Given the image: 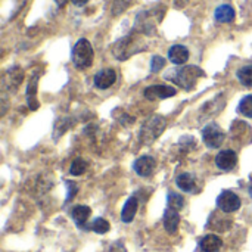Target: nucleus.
<instances>
[{
	"mask_svg": "<svg viewBox=\"0 0 252 252\" xmlns=\"http://www.w3.org/2000/svg\"><path fill=\"white\" fill-rule=\"evenodd\" d=\"M202 140L208 148H220L224 142V131L213 121L202 128Z\"/></svg>",
	"mask_w": 252,
	"mask_h": 252,
	"instance_id": "obj_5",
	"label": "nucleus"
},
{
	"mask_svg": "<svg viewBox=\"0 0 252 252\" xmlns=\"http://www.w3.org/2000/svg\"><path fill=\"white\" fill-rule=\"evenodd\" d=\"M143 94L149 100H154V99H168V97L176 94V89L171 87V86H167V84H154V86L146 87Z\"/></svg>",
	"mask_w": 252,
	"mask_h": 252,
	"instance_id": "obj_7",
	"label": "nucleus"
},
{
	"mask_svg": "<svg viewBox=\"0 0 252 252\" xmlns=\"http://www.w3.org/2000/svg\"><path fill=\"white\" fill-rule=\"evenodd\" d=\"M217 207L223 213H235L241 208V198L230 190H224L217 198Z\"/></svg>",
	"mask_w": 252,
	"mask_h": 252,
	"instance_id": "obj_6",
	"label": "nucleus"
},
{
	"mask_svg": "<svg viewBox=\"0 0 252 252\" xmlns=\"http://www.w3.org/2000/svg\"><path fill=\"white\" fill-rule=\"evenodd\" d=\"M238 111L248 117V118H252V94L250 96H245L241 102H239V106H238Z\"/></svg>",
	"mask_w": 252,
	"mask_h": 252,
	"instance_id": "obj_21",
	"label": "nucleus"
},
{
	"mask_svg": "<svg viewBox=\"0 0 252 252\" xmlns=\"http://www.w3.org/2000/svg\"><path fill=\"white\" fill-rule=\"evenodd\" d=\"M37 80H38V77L34 75V77L30 80L28 86H27V102H28V106H30L32 111H35V109L38 108V103H37V100H35V94H37Z\"/></svg>",
	"mask_w": 252,
	"mask_h": 252,
	"instance_id": "obj_18",
	"label": "nucleus"
},
{
	"mask_svg": "<svg viewBox=\"0 0 252 252\" xmlns=\"http://www.w3.org/2000/svg\"><path fill=\"white\" fill-rule=\"evenodd\" d=\"M131 1L133 0H114V3H112V15H120V13H123L130 4H131Z\"/></svg>",
	"mask_w": 252,
	"mask_h": 252,
	"instance_id": "obj_25",
	"label": "nucleus"
},
{
	"mask_svg": "<svg viewBox=\"0 0 252 252\" xmlns=\"http://www.w3.org/2000/svg\"><path fill=\"white\" fill-rule=\"evenodd\" d=\"M168 58L174 65H183L189 59V50H188V47H185L182 44H174L168 50Z\"/></svg>",
	"mask_w": 252,
	"mask_h": 252,
	"instance_id": "obj_11",
	"label": "nucleus"
},
{
	"mask_svg": "<svg viewBox=\"0 0 252 252\" xmlns=\"http://www.w3.org/2000/svg\"><path fill=\"white\" fill-rule=\"evenodd\" d=\"M204 71L199 66L189 65V66H180V68H171L164 74V78L180 86L183 90H193L198 80L204 77Z\"/></svg>",
	"mask_w": 252,
	"mask_h": 252,
	"instance_id": "obj_1",
	"label": "nucleus"
},
{
	"mask_svg": "<svg viewBox=\"0 0 252 252\" xmlns=\"http://www.w3.org/2000/svg\"><path fill=\"white\" fill-rule=\"evenodd\" d=\"M90 214H92V210L89 207H86V205H77L71 211V217H72L74 223L78 227H83L86 224V221L89 220Z\"/></svg>",
	"mask_w": 252,
	"mask_h": 252,
	"instance_id": "obj_15",
	"label": "nucleus"
},
{
	"mask_svg": "<svg viewBox=\"0 0 252 252\" xmlns=\"http://www.w3.org/2000/svg\"><path fill=\"white\" fill-rule=\"evenodd\" d=\"M179 223H180V217L179 213L176 210L167 208L164 213V229L170 233L174 235L179 229Z\"/></svg>",
	"mask_w": 252,
	"mask_h": 252,
	"instance_id": "obj_13",
	"label": "nucleus"
},
{
	"mask_svg": "<svg viewBox=\"0 0 252 252\" xmlns=\"http://www.w3.org/2000/svg\"><path fill=\"white\" fill-rule=\"evenodd\" d=\"M214 16L219 22H223V24L232 22L235 19V9L230 4H221L216 9Z\"/></svg>",
	"mask_w": 252,
	"mask_h": 252,
	"instance_id": "obj_16",
	"label": "nucleus"
},
{
	"mask_svg": "<svg viewBox=\"0 0 252 252\" xmlns=\"http://www.w3.org/2000/svg\"><path fill=\"white\" fill-rule=\"evenodd\" d=\"M143 49H146V44L142 43V37L140 35H127L120 38L114 46H112V53L117 59L120 61H126L130 56H133L137 52H142Z\"/></svg>",
	"mask_w": 252,
	"mask_h": 252,
	"instance_id": "obj_3",
	"label": "nucleus"
},
{
	"mask_svg": "<svg viewBox=\"0 0 252 252\" xmlns=\"http://www.w3.org/2000/svg\"><path fill=\"white\" fill-rule=\"evenodd\" d=\"M176 185L179 189H182L183 192H193L196 189V180L192 174L189 173H183L176 179Z\"/></svg>",
	"mask_w": 252,
	"mask_h": 252,
	"instance_id": "obj_17",
	"label": "nucleus"
},
{
	"mask_svg": "<svg viewBox=\"0 0 252 252\" xmlns=\"http://www.w3.org/2000/svg\"><path fill=\"white\" fill-rule=\"evenodd\" d=\"M117 81V72L114 69H102L94 75V86L97 89H109Z\"/></svg>",
	"mask_w": 252,
	"mask_h": 252,
	"instance_id": "obj_10",
	"label": "nucleus"
},
{
	"mask_svg": "<svg viewBox=\"0 0 252 252\" xmlns=\"http://www.w3.org/2000/svg\"><path fill=\"white\" fill-rule=\"evenodd\" d=\"M250 195H251V196H252V185H251V186H250Z\"/></svg>",
	"mask_w": 252,
	"mask_h": 252,
	"instance_id": "obj_31",
	"label": "nucleus"
},
{
	"mask_svg": "<svg viewBox=\"0 0 252 252\" xmlns=\"http://www.w3.org/2000/svg\"><path fill=\"white\" fill-rule=\"evenodd\" d=\"M165 127H167V120L162 115H151L143 121L140 127L139 140L143 145H151L161 136Z\"/></svg>",
	"mask_w": 252,
	"mask_h": 252,
	"instance_id": "obj_2",
	"label": "nucleus"
},
{
	"mask_svg": "<svg viewBox=\"0 0 252 252\" xmlns=\"http://www.w3.org/2000/svg\"><path fill=\"white\" fill-rule=\"evenodd\" d=\"M137 208H139V201L136 199V196H131L127 199L124 208H123V213H121V220L124 223H131L136 213H137Z\"/></svg>",
	"mask_w": 252,
	"mask_h": 252,
	"instance_id": "obj_14",
	"label": "nucleus"
},
{
	"mask_svg": "<svg viewBox=\"0 0 252 252\" xmlns=\"http://www.w3.org/2000/svg\"><path fill=\"white\" fill-rule=\"evenodd\" d=\"M238 80L245 86V87H252V65H245L238 71Z\"/></svg>",
	"mask_w": 252,
	"mask_h": 252,
	"instance_id": "obj_19",
	"label": "nucleus"
},
{
	"mask_svg": "<svg viewBox=\"0 0 252 252\" xmlns=\"http://www.w3.org/2000/svg\"><path fill=\"white\" fill-rule=\"evenodd\" d=\"M55 1H56V4H58V6H63L68 0H55Z\"/></svg>",
	"mask_w": 252,
	"mask_h": 252,
	"instance_id": "obj_30",
	"label": "nucleus"
},
{
	"mask_svg": "<svg viewBox=\"0 0 252 252\" xmlns=\"http://www.w3.org/2000/svg\"><path fill=\"white\" fill-rule=\"evenodd\" d=\"M66 188H68V195H66V202H68V201H71L75 196L78 188H77V185L74 182H66Z\"/></svg>",
	"mask_w": 252,
	"mask_h": 252,
	"instance_id": "obj_27",
	"label": "nucleus"
},
{
	"mask_svg": "<svg viewBox=\"0 0 252 252\" xmlns=\"http://www.w3.org/2000/svg\"><path fill=\"white\" fill-rule=\"evenodd\" d=\"M92 230H93L94 233L103 235V233L109 232V223H108L105 219H96V220L92 223Z\"/></svg>",
	"mask_w": 252,
	"mask_h": 252,
	"instance_id": "obj_24",
	"label": "nucleus"
},
{
	"mask_svg": "<svg viewBox=\"0 0 252 252\" xmlns=\"http://www.w3.org/2000/svg\"><path fill=\"white\" fill-rule=\"evenodd\" d=\"M87 170V162L81 158H77L74 159V162L71 164V168H69V174L71 176H81L83 173H86Z\"/></svg>",
	"mask_w": 252,
	"mask_h": 252,
	"instance_id": "obj_22",
	"label": "nucleus"
},
{
	"mask_svg": "<svg viewBox=\"0 0 252 252\" xmlns=\"http://www.w3.org/2000/svg\"><path fill=\"white\" fill-rule=\"evenodd\" d=\"M223 247V241L216 235H207L199 242L201 252H219Z\"/></svg>",
	"mask_w": 252,
	"mask_h": 252,
	"instance_id": "obj_12",
	"label": "nucleus"
},
{
	"mask_svg": "<svg viewBox=\"0 0 252 252\" xmlns=\"http://www.w3.org/2000/svg\"><path fill=\"white\" fill-rule=\"evenodd\" d=\"M109 252H127L126 247L123 242H115L111 248H109Z\"/></svg>",
	"mask_w": 252,
	"mask_h": 252,
	"instance_id": "obj_28",
	"label": "nucleus"
},
{
	"mask_svg": "<svg viewBox=\"0 0 252 252\" xmlns=\"http://www.w3.org/2000/svg\"><path fill=\"white\" fill-rule=\"evenodd\" d=\"M238 162V157H236V152L235 151H230V149H226V151H221L217 157H216V164L220 170L223 171H230L235 168Z\"/></svg>",
	"mask_w": 252,
	"mask_h": 252,
	"instance_id": "obj_8",
	"label": "nucleus"
},
{
	"mask_svg": "<svg viewBox=\"0 0 252 252\" xmlns=\"http://www.w3.org/2000/svg\"><path fill=\"white\" fill-rule=\"evenodd\" d=\"M71 1H72L74 4H77V6H83V4H86L89 0H71Z\"/></svg>",
	"mask_w": 252,
	"mask_h": 252,
	"instance_id": "obj_29",
	"label": "nucleus"
},
{
	"mask_svg": "<svg viewBox=\"0 0 252 252\" xmlns=\"http://www.w3.org/2000/svg\"><path fill=\"white\" fill-rule=\"evenodd\" d=\"M165 65V59L162 56H154L152 61H151V71L152 72H158L164 68Z\"/></svg>",
	"mask_w": 252,
	"mask_h": 252,
	"instance_id": "obj_26",
	"label": "nucleus"
},
{
	"mask_svg": "<svg viewBox=\"0 0 252 252\" xmlns=\"http://www.w3.org/2000/svg\"><path fill=\"white\" fill-rule=\"evenodd\" d=\"M133 168L136 171L137 176L140 177H148L154 173L155 168V159L149 155H143L140 158H137L133 164Z\"/></svg>",
	"mask_w": 252,
	"mask_h": 252,
	"instance_id": "obj_9",
	"label": "nucleus"
},
{
	"mask_svg": "<svg viewBox=\"0 0 252 252\" xmlns=\"http://www.w3.org/2000/svg\"><path fill=\"white\" fill-rule=\"evenodd\" d=\"M69 126H71V121H69V118H65V120H58L56 121V126H55V134H53V137H55V140H58L68 128H69Z\"/></svg>",
	"mask_w": 252,
	"mask_h": 252,
	"instance_id": "obj_23",
	"label": "nucleus"
},
{
	"mask_svg": "<svg viewBox=\"0 0 252 252\" xmlns=\"http://www.w3.org/2000/svg\"><path fill=\"white\" fill-rule=\"evenodd\" d=\"M93 62V47L87 38H80L72 49V63L78 69H87Z\"/></svg>",
	"mask_w": 252,
	"mask_h": 252,
	"instance_id": "obj_4",
	"label": "nucleus"
},
{
	"mask_svg": "<svg viewBox=\"0 0 252 252\" xmlns=\"http://www.w3.org/2000/svg\"><path fill=\"white\" fill-rule=\"evenodd\" d=\"M167 204H168V208L171 210H176V211H180L185 205V199L182 195L176 193V192H170L168 193V199H167Z\"/></svg>",
	"mask_w": 252,
	"mask_h": 252,
	"instance_id": "obj_20",
	"label": "nucleus"
}]
</instances>
